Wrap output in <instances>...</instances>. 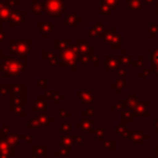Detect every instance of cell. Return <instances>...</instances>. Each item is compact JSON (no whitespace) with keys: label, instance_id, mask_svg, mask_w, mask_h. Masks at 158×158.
Masks as SVG:
<instances>
[{"label":"cell","instance_id":"4","mask_svg":"<svg viewBox=\"0 0 158 158\" xmlns=\"http://www.w3.org/2000/svg\"><path fill=\"white\" fill-rule=\"evenodd\" d=\"M9 91H10V98L11 101L16 100H22L23 99V94H25V84H9Z\"/></svg>","mask_w":158,"mask_h":158},{"label":"cell","instance_id":"8","mask_svg":"<svg viewBox=\"0 0 158 158\" xmlns=\"http://www.w3.org/2000/svg\"><path fill=\"white\" fill-rule=\"evenodd\" d=\"M75 58V52L73 49H65L63 53H62V59L65 62V63H69V64H73L74 63V59Z\"/></svg>","mask_w":158,"mask_h":158},{"label":"cell","instance_id":"6","mask_svg":"<svg viewBox=\"0 0 158 158\" xmlns=\"http://www.w3.org/2000/svg\"><path fill=\"white\" fill-rule=\"evenodd\" d=\"M25 16H26V12L23 10H14L10 19H9V26L10 27H15V26H19L22 23V21L25 20Z\"/></svg>","mask_w":158,"mask_h":158},{"label":"cell","instance_id":"16","mask_svg":"<svg viewBox=\"0 0 158 158\" xmlns=\"http://www.w3.org/2000/svg\"><path fill=\"white\" fill-rule=\"evenodd\" d=\"M9 88V84H0V93H6Z\"/></svg>","mask_w":158,"mask_h":158},{"label":"cell","instance_id":"5","mask_svg":"<svg viewBox=\"0 0 158 158\" xmlns=\"http://www.w3.org/2000/svg\"><path fill=\"white\" fill-rule=\"evenodd\" d=\"M12 4L10 0H0V21H9L12 14Z\"/></svg>","mask_w":158,"mask_h":158},{"label":"cell","instance_id":"19","mask_svg":"<svg viewBox=\"0 0 158 158\" xmlns=\"http://www.w3.org/2000/svg\"><path fill=\"white\" fill-rule=\"evenodd\" d=\"M2 57H4V52H2V51H1V49H0V59H1V58H2Z\"/></svg>","mask_w":158,"mask_h":158},{"label":"cell","instance_id":"17","mask_svg":"<svg viewBox=\"0 0 158 158\" xmlns=\"http://www.w3.org/2000/svg\"><path fill=\"white\" fill-rule=\"evenodd\" d=\"M37 85H38V86H46V85H47V79H46V78H44V79H40L38 83H37Z\"/></svg>","mask_w":158,"mask_h":158},{"label":"cell","instance_id":"7","mask_svg":"<svg viewBox=\"0 0 158 158\" xmlns=\"http://www.w3.org/2000/svg\"><path fill=\"white\" fill-rule=\"evenodd\" d=\"M37 26H38V31L42 33V36H43L44 38H47V37H48V33L53 30V25H52L51 22H48V21L38 22Z\"/></svg>","mask_w":158,"mask_h":158},{"label":"cell","instance_id":"23","mask_svg":"<svg viewBox=\"0 0 158 158\" xmlns=\"http://www.w3.org/2000/svg\"><path fill=\"white\" fill-rule=\"evenodd\" d=\"M157 154H158V148H157Z\"/></svg>","mask_w":158,"mask_h":158},{"label":"cell","instance_id":"14","mask_svg":"<svg viewBox=\"0 0 158 158\" xmlns=\"http://www.w3.org/2000/svg\"><path fill=\"white\" fill-rule=\"evenodd\" d=\"M46 102H42V101H36L35 102V106H33V111L35 110H46Z\"/></svg>","mask_w":158,"mask_h":158},{"label":"cell","instance_id":"12","mask_svg":"<svg viewBox=\"0 0 158 158\" xmlns=\"http://www.w3.org/2000/svg\"><path fill=\"white\" fill-rule=\"evenodd\" d=\"M127 5L130 9H141V2L138 0H127Z\"/></svg>","mask_w":158,"mask_h":158},{"label":"cell","instance_id":"20","mask_svg":"<svg viewBox=\"0 0 158 158\" xmlns=\"http://www.w3.org/2000/svg\"><path fill=\"white\" fill-rule=\"evenodd\" d=\"M146 1H147V2H153L154 0H146Z\"/></svg>","mask_w":158,"mask_h":158},{"label":"cell","instance_id":"15","mask_svg":"<svg viewBox=\"0 0 158 158\" xmlns=\"http://www.w3.org/2000/svg\"><path fill=\"white\" fill-rule=\"evenodd\" d=\"M7 38H9V33L5 32V31L2 30V27H0V42H4V41L7 40Z\"/></svg>","mask_w":158,"mask_h":158},{"label":"cell","instance_id":"22","mask_svg":"<svg viewBox=\"0 0 158 158\" xmlns=\"http://www.w3.org/2000/svg\"><path fill=\"white\" fill-rule=\"evenodd\" d=\"M1 25H2V22H1V21H0V27H1Z\"/></svg>","mask_w":158,"mask_h":158},{"label":"cell","instance_id":"10","mask_svg":"<svg viewBox=\"0 0 158 158\" xmlns=\"http://www.w3.org/2000/svg\"><path fill=\"white\" fill-rule=\"evenodd\" d=\"M31 5H32V14L33 15H41L43 11V7H42V4L38 1V0H32L31 1Z\"/></svg>","mask_w":158,"mask_h":158},{"label":"cell","instance_id":"18","mask_svg":"<svg viewBox=\"0 0 158 158\" xmlns=\"http://www.w3.org/2000/svg\"><path fill=\"white\" fill-rule=\"evenodd\" d=\"M153 62H154V63H158V49L156 51V53H154V56H153Z\"/></svg>","mask_w":158,"mask_h":158},{"label":"cell","instance_id":"3","mask_svg":"<svg viewBox=\"0 0 158 158\" xmlns=\"http://www.w3.org/2000/svg\"><path fill=\"white\" fill-rule=\"evenodd\" d=\"M43 9L47 15L58 16L63 12V0H43Z\"/></svg>","mask_w":158,"mask_h":158},{"label":"cell","instance_id":"1","mask_svg":"<svg viewBox=\"0 0 158 158\" xmlns=\"http://www.w3.org/2000/svg\"><path fill=\"white\" fill-rule=\"evenodd\" d=\"M0 70L4 78H15L26 72L25 56H4L0 59Z\"/></svg>","mask_w":158,"mask_h":158},{"label":"cell","instance_id":"2","mask_svg":"<svg viewBox=\"0 0 158 158\" xmlns=\"http://www.w3.org/2000/svg\"><path fill=\"white\" fill-rule=\"evenodd\" d=\"M9 52L11 56H26L31 53L30 38H9Z\"/></svg>","mask_w":158,"mask_h":158},{"label":"cell","instance_id":"21","mask_svg":"<svg viewBox=\"0 0 158 158\" xmlns=\"http://www.w3.org/2000/svg\"><path fill=\"white\" fill-rule=\"evenodd\" d=\"M156 123H157V125H156V126H157V132H158V121H157V122H156Z\"/></svg>","mask_w":158,"mask_h":158},{"label":"cell","instance_id":"9","mask_svg":"<svg viewBox=\"0 0 158 158\" xmlns=\"http://www.w3.org/2000/svg\"><path fill=\"white\" fill-rule=\"evenodd\" d=\"M43 59L47 60V62H49L51 64H58V63H59L58 57L53 56V53H52L51 51H44V52H43Z\"/></svg>","mask_w":158,"mask_h":158},{"label":"cell","instance_id":"11","mask_svg":"<svg viewBox=\"0 0 158 158\" xmlns=\"http://www.w3.org/2000/svg\"><path fill=\"white\" fill-rule=\"evenodd\" d=\"M70 44L68 40H56L54 41V48L57 49H67V47Z\"/></svg>","mask_w":158,"mask_h":158},{"label":"cell","instance_id":"13","mask_svg":"<svg viewBox=\"0 0 158 158\" xmlns=\"http://www.w3.org/2000/svg\"><path fill=\"white\" fill-rule=\"evenodd\" d=\"M74 14L73 12H68L67 14V26H74Z\"/></svg>","mask_w":158,"mask_h":158}]
</instances>
